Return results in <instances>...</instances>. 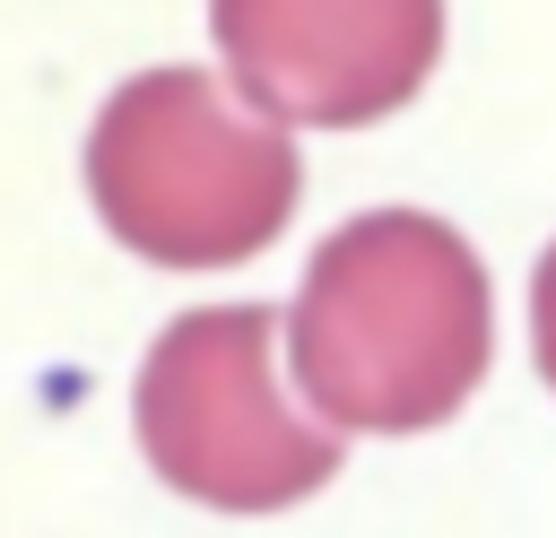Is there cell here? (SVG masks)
Listing matches in <instances>:
<instances>
[{"instance_id": "6da1fadb", "label": "cell", "mask_w": 556, "mask_h": 538, "mask_svg": "<svg viewBox=\"0 0 556 538\" xmlns=\"http://www.w3.org/2000/svg\"><path fill=\"white\" fill-rule=\"evenodd\" d=\"M495 356V304L478 252L426 208L348 217L295 304L287 364L321 425L339 434H426L443 425Z\"/></svg>"}, {"instance_id": "7a4b0ae2", "label": "cell", "mask_w": 556, "mask_h": 538, "mask_svg": "<svg viewBox=\"0 0 556 538\" xmlns=\"http://www.w3.org/2000/svg\"><path fill=\"white\" fill-rule=\"evenodd\" d=\"M304 165L278 113L208 69H139L87 130V200L104 234L156 269H235L295 217Z\"/></svg>"}, {"instance_id": "3957f363", "label": "cell", "mask_w": 556, "mask_h": 538, "mask_svg": "<svg viewBox=\"0 0 556 538\" xmlns=\"http://www.w3.org/2000/svg\"><path fill=\"white\" fill-rule=\"evenodd\" d=\"M130 425L148 469L208 512H287L339 469V425L287 408L278 390V312L208 304L156 330Z\"/></svg>"}, {"instance_id": "277c9868", "label": "cell", "mask_w": 556, "mask_h": 538, "mask_svg": "<svg viewBox=\"0 0 556 538\" xmlns=\"http://www.w3.org/2000/svg\"><path fill=\"white\" fill-rule=\"evenodd\" d=\"M208 35L287 130H365L434 78L443 0H208Z\"/></svg>"}, {"instance_id": "5b68a950", "label": "cell", "mask_w": 556, "mask_h": 538, "mask_svg": "<svg viewBox=\"0 0 556 538\" xmlns=\"http://www.w3.org/2000/svg\"><path fill=\"white\" fill-rule=\"evenodd\" d=\"M530 347H539V373H547V390H556V243H547V260H539V278H530Z\"/></svg>"}]
</instances>
